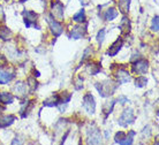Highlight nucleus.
Instances as JSON below:
<instances>
[{
	"instance_id": "f257e3e1",
	"label": "nucleus",
	"mask_w": 159,
	"mask_h": 145,
	"mask_svg": "<svg viewBox=\"0 0 159 145\" xmlns=\"http://www.w3.org/2000/svg\"><path fill=\"white\" fill-rule=\"evenodd\" d=\"M96 88H97V90H98V92H99L102 97H108V96H111L114 92L116 86L112 81L107 79V81H104L102 83H97Z\"/></svg>"
},
{
	"instance_id": "f03ea898",
	"label": "nucleus",
	"mask_w": 159,
	"mask_h": 145,
	"mask_svg": "<svg viewBox=\"0 0 159 145\" xmlns=\"http://www.w3.org/2000/svg\"><path fill=\"white\" fill-rule=\"evenodd\" d=\"M134 121H135V113L131 108L125 110L119 118V125L122 127H128V125H131Z\"/></svg>"
},
{
	"instance_id": "7ed1b4c3",
	"label": "nucleus",
	"mask_w": 159,
	"mask_h": 145,
	"mask_svg": "<svg viewBox=\"0 0 159 145\" xmlns=\"http://www.w3.org/2000/svg\"><path fill=\"white\" fill-rule=\"evenodd\" d=\"M64 5L60 2L59 0H54L52 2V17L56 19L57 21L64 20Z\"/></svg>"
},
{
	"instance_id": "20e7f679",
	"label": "nucleus",
	"mask_w": 159,
	"mask_h": 145,
	"mask_svg": "<svg viewBox=\"0 0 159 145\" xmlns=\"http://www.w3.org/2000/svg\"><path fill=\"white\" fill-rule=\"evenodd\" d=\"M148 69H149V62L144 59H137V61H135V62L133 63V66H131L133 73H135L137 75L145 74Z\"/></svg>"
},
{
	"instance_id": "39448f33",
	"label": "nucleus",
	"mask_w": 159,
	"mask_h": 145,
	"mask_svg": "<svg viewBox=\"0 0 159 145\" xmlns=\"http://www.w3.org/2000/svg\"><path fill=\"white\" fill-rule=\"evenodd\" d=\"M135 133L134 131H129V134L123 133V131H119L116 133V137H114V142L119 143V144H133V137H134Z\"/></svg>"
},
{
	"instance_id": "423d86ee",
	"label": "nucleus",
	"mask_w": 159,
	"mask_h": 145,
	"mask_svg": "<svg viewBox=\"0 0 159 145\" xmlns=\"http://www.w3.org/2000/svg\"><path fill=\"white\" fill-rule=\"evenodd\" d=\"M88 143L89 144H99L102 136H100V131L98 128L91 127L90 129H88Z\"/></svg>"
},
{
	"instance_id": "0eeeda50",
	"label": "nucleus",
	"mask_w": 159,
	"mask_h": 145,
	"mask_svg": "<svg viewBox=\"0 0 159 145\" xmlns=\"http://www.w3.org/2000/svg\"><path fill=\"white\" fill-rule=\"evenodd\" d=\"M83 107L84 110L87 111V113L89 114H93L96 110V102L95 99L90 93H87L83 97Z\"/></svg>"
},
{
	"instance_id": "6e6552de",
	"label": "nucleus",
	"mask_w": 159,
	"mask_h": 145,
	"mask_svg": "<svg viewBox=\"0 0 159 145\" xmlns=\"http://www.w3.org/2000/svg\"><path fill=\"white\" fill-rule=\"evenodd\" d=\"M48 23L50 25V29H51L52 34L54 36H60L62 34V30L64 28L61 25L59 21H57L56 19H53L52 16H48Z\"/></svg>"
},
{
	"instance_id": "1a4fd4ad",
	"label": "nucleus",
	"mask_w": 159,
	"mask_h": 145,
	"mask_svg": "<svg viewBox=\"0 0 159 145\" xmlns=\"http://www.w3.org/2000/svg\"><path fill=\"white\" fill-rule=\"evenodd\" d=\"M23 16H24V23L27 27H36V22H37V15L35 12H32V11H24L23 13Z\"/></svg>"
},
{
	"instance_id": "9d476101",
	"label": "nucleus",
	"mask_w": 159,
	"mask_h": 145,
	"mask_svg": "<svg viewBox=\"0 0 159 145\" xmlns=\"http://www.w3.org/2000/svg\"><path fill=\"white\" fill-rule=\"evenodd\" d=\"M87 34V29L82 25H75V27L72 28V30H70V38L73 39H80V38H83L84 36Z\"/></svg>"
},
{
	"instance_id": "9b49d317",
	"label": "nucleus",
	"mask_w": 159,
	"mask_h": 145,
	"mask_svg": "<svg viewBox=\"0 0 159 145\" xmlns=\"http://www.w3.org/2000/svg\"><path fill=\"white\" fill-rule=\"evenodd\" d=\"M13 77H14V71L0 68V84H7L12 81Z\"/></svg>"
},
{
	"instance_id": "f8f14e48",
	"label": "nucleus",
	"mask_w": 159,
	"mask_h": 145,
	"mask_svg": "<svg viewBox=\"0 0 159 145\" xmlns=\"http://www.w3.org/2000/svg\"><path fill=\"white\" fill-rule=\"evenodd\" d=\"M122 45H123V40L121 39V38H118L114 43L112 44L111 47L108 48L107 54L110 55V57H114V55H116L118 53H119L120 50H121Z\"/></svg>"
},
{
	"instance_id": "ddd939ff",
	"label": "nucleus",
	"mask_w": 159,
	"mask_h": 145,
	"mask_svg": "<svg viewBox=\"0 0 159 145\" xmlns=\"http://www.w3.org/2000/svg\"><path fill=\"white\" fill-rule=\"evenodd\" d=\"M116 77L118 79V82L123 84V83H127L130 81V75L127 70L125 69H119V70L116 73Z\"/></svg>"
},
{
	"instance_id": "4468645a",
	"label": "nucleus",
	"mask_w": 159,
	"mask_h": 145,
	"mask_svg": "<svg viewBox=\"0 0 159 145\" xmlns=\"http://www.w3.org/2000/svg\"><path fill=\"white\" fill-rule=\"evenodd\" d=\"M13 90H14V92H15L19 98H23V97L27 96V85L23 84L22 82L16 83L15 86L13 88Z\"/></svg>"
},
{
	"instance_id": "2eb2a0df",
	"label": "nucleus",
	"mask_w": 159,
	"mask_h": 145,
	"mask_svg": "<svg viewBox=\"0 0 159 145\" xmlns=\"http://www.w3.org/2000/svg\"><path fill=\"white\" fill-rule=\"evenodd\" d=\"M15 121L14 115H0V128H6Z\"/></svg>"
},
{
	"instance_id": "dca6fc26",
	"label": "nucleus",
	"mask_w": 159,
	"mask_h": 145,
	"mask_svg": "<svg viewBox=\"0 0 159 145\" xmlns=\"http://www.w3.org/2000/svg\"><path fill=\"white\" fill-rule=\"evenodd\" d=\"M13 102H14V96L12 93H8V92L0 93V104L8 105V104H12Z\"/></svg>"
},
{
	"instance_id": "f3484780",
	"label": "nucleus",
	"mask_w": 159,
	"mask_h": 145,
	"mask_svg": "<svg viewBox=\"0 0 159 145\" xmlns=\"http://www.w3.org/2000/svg\"><path fill=\"white\" fill-rule=\"evenodd\" d=\"M119 27H120V29H121V32H122L123 35H127V34H129L131 27H130V22H129V20H128L126 16H125L122 20H121Z\"/></svg>"
},
{
	"instance_id": "a211bd4d",
	"label": "nucleus",
	"mask_w": 159,
	"mask_h": 145,
	"mask_svg": "<svg viewBox=\"0 0 159 145\" xmlns=\"http://www.w3.org/2000/svg\"><path fill=\"white\" fill-rule=\"evenodd\" d=\"M129 6H130V0H119L118 1V7L122 14H127L129 12Z\"/></svg>"
},
{
	"instance_id": "6ab92c4d",
	"label": "nucleus",
	"mask_w": 159,
	"mask_h": 145,
	"mask_svg": "<svg viewBox=\"0 0 159 145\" xmlns=\"http://www.w3.org/2000/svg\"><path fill=\"white\" fill-rule=\"evenodd\" d=\"M60 102L59 94H53L50 98H48L46 100H44V106H58Z\"/></svg>"
},
{
	"instance_id": "aec40b11",
	"label": "nucleus",
	"mask_w": 159,
	"mask_h": 145,
	"mask_svg": "<svg viewBox=\"0 0 159 145\" xmlns=\"http://www.w3.org/2000/svg\"><path fill=\"white\" fill-rule=\"evenodd\" d=\"M12 37V31L7 27L0 25V38L2 40H9Z\"/></svg>"
},
{
	"instance_id": "412c9836",
	"label": "nucleus",
	"mask_w": 159,
	"mask_h": 145,
	"mask_svg": "<svg viewBox=\"0 0 159 145\" xmlns=\"http://www.w3.org/2000/svg\"><path fill=\"white\" fill-rule=\"evenodd\" d=\"M118 16V11L114 8H110L105 12V20L106 21H113Z\"/></svg>"
},
{
	"instance_id": "4be33fe9",
	"label": "nucleus",
	"mask_w": 159,
	"mask_h": 145,
	"mask_svg": "<svg viewBox=\"0 0 159 145\" xmlns=\"http://www.w3.org/2000/svg\"><path fill=\"white\" fill-rule=\"evenodd\" d=\"M73 21H75L77 23H82L85 21V12L84 9H81L79 13H76L75 15L73 16Z\"/></svg>"
},
{
	"instance_id": "5701e85b",
	"label": "nucleus",
	"mask_w": 159,
	"mask_h": 145,
	"mask_svg": "<svg viewBox=\"0 0 159 145\" xmlns=\"http://www.w3.org/2000/svg\"><path fill=\"white\" fill-rule=\"evenodd\" d=\"M88 70H89V73H90L91 75H96L100 70L99 63H92V65H90V66H88Z\"/></svg>"
},
{
	"instance_id": "b1692460",
	"label": "nucleus",
	"mask_w": 159,
	"mask_h": 145,
	"mask_svg": "<svg viewBox=\"0 0 159 145\" xmlns=\"http://www.w3.org/2000/svg\"><path fill=\"white\" fill-rule=\"evenodd\" d=\"M147 83H148V79L144 76H139L135 81V85L137 88H143V86L147 85Z\"/></svg>"
},
{
	"instance_id": "393cba45",
	"label": "nucleus",
	"mask_w": 159,
	"mask_h": 145,
	"mask_svg": "<svg viewBox=\"0 0 159 145\" xmlns=\"http://www.w3.org/2000/svg\"><path fill=\"white\" fill-rule=\"evenodd\" d=\"M113 106H114V102H106L105 105L103 106V112L106 115H108L110 113H112V110H113Z\"/></svg>"
},
{
	"instance_id": "a878e982",
	"label": "nucleus",
	"mask_w": 159,
	"mask_h": 145,
	"mask_svg": "<svg viewBox=\"0 0 159 145\" xmlns=\"http://www.w3.org/2000/svg\"><path fill=\"white\" fill-rule=\"evenodd\" d=\"M151 30L153 32H158V16H155L153 20H152Z\"/></svg>"
},
{
	"instance_id": "bb28decb",
	"label": "nucleus",
	"mask_w": 159,
	"mask_h": 145,
	"mask_svg": "<svg viewBox=\"0 0 159 145\" xmlns=\"http://www.w3.org/2000/svg\"><path fill=\"white\" fill-rule=\"evenodd\" d=\"M104 38H105V30H100L97 35V42L99 44H102L104 42Z\"/></svg>"
},
{
	"instance_id": "cd10ccee",
	"label": "nucleus",
	"mask_w": 159,
	"mask_h": 145,
	"mask_svg": "<svg viewBox=\"0 0 159 145\" xmlns=\"http://www.w3.org/2000/svg\"><path fill=\"white\" fill-rule=\"evenodd\" d=\"M28 83H30V84H28V85L30 86V89H31V90H35V89L37 88V82H35L34 79H29Z\"/></svg>"
},
{
	"instance_id": "c85d7f7f",
	"label": "nucleus",
	"mask_w": 159,
	"mask_h": 145,
	"mask_svg": "<svg viewBox=\"0 0 159 145\" xmlns=\"http://www.w3.org/2000/svg\"><path fill=\"white\" fill-rule=\"evenodd\" d=\"M7 65V60L4 55H0V67H5Z\"/></svg>"
},
{
	"instance_id": "c756f323",
	"label": "nucleus",
	"mask_w": 159,
	"mask_h": 145,
	"mask_svg": "<svg viewBox=\"0 0 159 145\" xmlns=\"http://www.w3.org/2000/svg\"><path fill=\"white\" fill-rule=\"evenodd\" d=\"M118 102H119L120 104H126V102H128V99L126 98V97H123V96H120L119 99H118Z\"/></svg>"
},
{
	"instance_id": "7c9ffc66",
	"label": "nucleus",
	"mask_w": 159,
	"mask_h": 145,
	"mask_svg": "<svg viewBox=\"0 0 159 145\" xmlns=\"http://www.w3.org/2000/svg\"><path fill=\"white\" fill-rule=\"evenodd\" d=\"M5 20V14H4V11H2V8L0 6V21H4Z\"/></svg>"
},
{
	"instance_id": "2f4dec72",
	"label": "nucleus",
	"mask_w": 159,
	"mask_h": 145,
	"mask_svg": "<svg viewBox=\"0 0 159 145\" xmlns=\"http://www.w3.org/2000/svg\"><path fill=\"white\" fill-rule=\"evenodd\" d=\"M2 111H4V107H2V106H0V113H1Z\"/></svg>"
},
{
	"instance_id": "473e14b6",
	"label": "nucleus",
	"mask_w": 159,
	"mask_h": 145,
	"mask_svg": "<svg viewBox=\"0 0 159 145\" xmlns=\"http://www.w3.org/2000/svg\"><path fill=\"white\" fill-rule=\"evenodd\" d=\"M21 1H22V2H23V1H27V0H21Z\"/></svg>"
}]
</instances>
